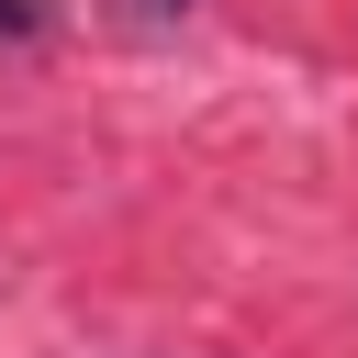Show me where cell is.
Here are the masks:
<instances>
[{
	"label": "cell",
	"mask_w": 358,
	"mask_h": 358,
	"mask_svg": "<svg viewBox=\"0 0 358 358\" xmlns=\"http://www.w3.org/2000/svg\"><path fill=\"white\" fill-rule=\"evenodd\" d=\"M179 11H190V0H123V22H145V34H157V22H179Z\"/></svg>",
	"instance_id": "obj_2"
},
{
	"label": "cell",
	"mask_w": 358,
	"mask_h": 358,
	"mask_svg": "<svg viewBox=\"0 0 358 358\" xmlns=\"http://www.w3.org/2000/svg\"><path fill=\"white\" fill-rule=\"evenodd\" d=\"M11 34H45V0H0V45Z\"/></svg>",
	"instance_id": "obj_1"
}]
</instances>
